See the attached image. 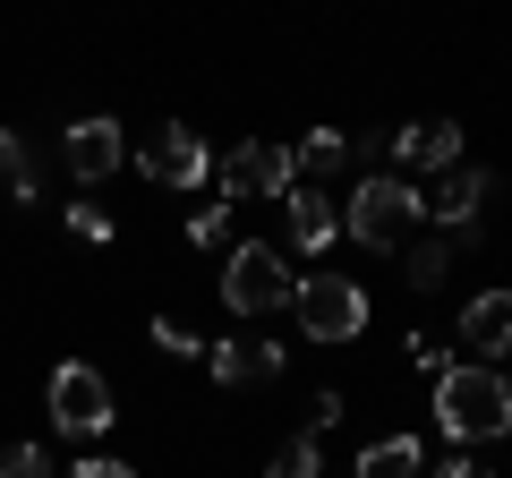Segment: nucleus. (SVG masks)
Returning a JSON list of instances; mask_svg holds the SVG:
<instances>
[{"mask_svg":"<svg viewBox=\"0 0 512 478\" xmlns=\"http://www.w3.org/2000/svg\"><path fill=\"white\" fill-rule=\"evenodd\" d=\"M0 197L35 205V163H26V137L18 129H0Z\"/></svg>","mask_w":512,"mask_h":478,"instance_id":"dca6fc26","label":"nucleus"},{"mask_svg":"<svg viewBox=\"0 0 512 478\" xmlns=\"http://www.w3.org/2000/svg\"><path fill=\"white\" fill-rule=\"evenodd\" d=\"M69 231H77V239H94V248H111V214H103V205H86V197L69 205Z\"/></svg>","mask_w":512,"mask_h":478,"instance_id":"412c9836","label":"nucleus"},{"mask_svg":"<svg viewBox=\"0 0 512 478\" xmlns=\"http://www.w3.org/2000/svg\"><path fill=\"white\" fill-rule=\"evenodd\" d=\"M444 274H453V239H419V248H410V257H402V282H410V291H436V282Z\"/></svg>","mask_w":512,"mask_h":478,"instance_id":"2eb2a0df","label":"nucleus"},{"mask_svg":"<svg viewBox=\"0 0 512 478\" xmlns=\"http://www.w3.org/2000/svg\"><path fill=\"white\" fill-rule=\"evenodd\" d=\"M427 470V444L419 436H376L359 453V478H419Z\"/></svg>","mask_w":512,"mask_h":478,"instance_id":"4468645a","label":"nucleus"},{"mask_svg":"<svg viewBox=\"0 0 512 478\" xmlns=\"http://www.w3.org/2000/svg\"><path fill=\"white\" fill-rule=\"evenodd\" d=\"M436 427L453 444H487V436H512V385L478 359V368H444L436 376Z\"/></svg>","mask_w":512,"mask_h":478,"instance_id":"f257e3e1","label":"nucleus"},{"mask_svg":"<svg viewBox=\"0 0 512 478\" xmlns=\"http://www.w3.org/2000/svg\"><path fill=\"white\" fill-rule=\"evenodd\" d=\"M222 222H231V205H197V214H188V239H197V248H214Z\"/></svg>","mask_w":512,"mask_h":478,"instance_id":"4be33fe9","label":"nucleus"},{"mask_svg":"<svg viewBox=\"0 0 512 478\" xmlns=\"http://www.w3.org/2000/svg\"><path fill=\"white\" fill-rule=\"evenodd\" d=\"M291 308H299V333H308V342H359L367 316H376L350 274H308V282L291 291Z\"/></svg>","mask_w":512,"mask_h":478,"instance_id":"20e7f679","label":"nucleus"},{"mask_svg":"<svg viewBox=\"0 0 512 478\" xmlns=\"http://www.w3.org/2000/svg\"><path fill=\"white\" fill-rule=\"evenodd\" d=\"M205 368H214V385H274L282 376V342L231 333V342H205Z\"/></svg>","mask_w":512,"mask_h":478,"instance_id":"9b49d317","label":"nucleus"},{"mask_svg":"<svg viewBox=\"0 0 512 478\" xmlns=\"http://www.w3.org/2000/svg\"><path fill=\"white\" fill-rule=\"evenodd\" d=\"M299 188V154L282 137H248V146L222 154V205H248V197H291Z\"/></svg>","mask_w":512,"mask_h":478,"instance_id":"39448f33","label":"nucleus"},{"mask_svg":"<svg viewBox=\"0 0 512 478\" xmlns=\"http://www.w3.org/2000/svg\"><path fill=\"white\" fill-rule=\"evenodd\" d=\"M291 257H282L274 239H248V248H231V265H222V308L231 316H274L291 308Z\"/></svg>","mask_w":512,"mask_h":478,"instance_id":"7ed1b4c3","label":"nucleus"},{"mask_svg":"<svg viewBox=\"0 0 512 478\" xmlns=\"http://www.w3.org/2000/svg\"><path fill=\"white\" fill-rule=\"evenodd\" d=\"M282 214H291V248H299V257H325L333 239H342V205H333L325 188H291Z\"/></svg>","mask_w":512,"mask_h":478,"instance_id":"f8f14e48","label":"nucleus"},{"mask_svg":"<svg viewBox=\"0 0 512 478\" xmlns=\"http://www.w3.org/2000/svg\"><path fill=\"white\" fill-rule=\"evenodd\" d=\"M461 342H470L478 359L495 368V359L512 350V291H478L470 308H461Z\"/></svg>","mask_w":512,"mask_h":478,"instance_id":"ddd939ff","label":"nucleus"},{"mask_svg":"<svg viewBox=\"0 0 512 478\" xmlns=\"http://www.w3.org/2000/svg\"><path fill=\"white\" fill-rule=\"evenodd\" d=\"M137 171H146V180H163V188H205V180H214V154H205L197 129L163 120V129L137 146Z\"/></svg>","mask_w":512,"mask_h":478,"instance_id":"6e6552de","label":"nucleus"},{"mask_svg":"<svg viewBox=\"0 0 512 478\" xmlns=\"http://www.w3.org/2000/svg\"><path fill=\"white\" fill-rule=\"evenodd\" d=\"M265 478H325V453H316V436H308V427H299V436L282 444L274 461H265Z\"/></svg>","mask_w":512,"mask_h":478,"instance_id":"f3484780","label":"nucleus"},{"mask_svg":"<svg viewBox=\"0 0 512 478\" xmlns=\"http://www.w3.org/2000/svg\"><path fill=\"white\" fill-rule=\"evenodd\" d=\"M427 478H487V470H478L470 453H453V461H436V470H427Z\"/></svg>","mask_w":512,"mask_h":478,"instance_id":"a878e982","label":"nucleus"},{"mask_svg":"<svg viewBox=\"0 0 512 478\" xmlns=\"http://www.w3.org/2000/svg\"><path fill=\"white\" fill-rule=\"evenodd\" d=\"M291 154H299V171H342V163H350V137H342V129H308Z\"/></svg>","mask_w":512,"mask_h":478,"instance_id":"a211bd4d","label":"nucleus"},{"mask_svg":"<svg viewBox=\"0 0 512 478\" xmlns=\"http://www.w3.org/2000/svg\"><path fill=\"white\" fill-rule=\"evenodd\" d=\"M0 478H52V453L43 444H9L0 453Z\"/></svg>","mask_w":512,"mask_h":478,"instance_id":"aec40b11","label":"nucleus"},{"mask_svg":"<svg viewBox=\"0 0 512 478\" xmlns=\"http://www.w3.org/2000/svg\"><path fill=\"white\" fill-rule=\"evenodd\" d=\"M60 163L77 171V180H111V171L128 163V137H120V120L111 111H94V120H69V137H60Z\"/></svg>","mask_w":512,"mask_h":478,"instance_id":"1a4fd4ad","label":"nucleus"},{"mask_svg":"<svg viewBox=\"0 0 512 478\" xmlns=\"http://www.w3.org/2000/svg\"><path fill=\"white\" fill-rule=\"evenodd\" d=\"M154 350H171V359H205V342L180 325V316H154Z\"/></svg>","mask_w":512,"mask_h":478,"instance_id":"6ab92c4d","label":"nucleus"},{"mask_svg":"<svg viewBox=\"0 0 512 478\" xmlns=\"http://www.w3.org/2000/svg\"><path fill=\"white\" fill-rule=\"evenodd\" d=\"M410 222H427L419 188H410L402 171H359V188H350V205H342V231L359 239V248H402Z\"/></svg>","mask_w":512,"mask_h":478,"instance_id":"f03ea898","label":"nucleus"},{"mask_svg":"<svg viewBox=\"0 0 512 478\" xmlns=\"http://www.w3.org/2000/svg\"><path fill=\"white\" fill-rule=\"evenodd\" d=\"M111 385H103V368H86V359H60L52 368V427L60 436H111Z\"/></svg>","mask_w":512,"mask_h":478,"instance_id":"423d86ee","label":"nucleus"},{"mask_svg":"<svg viewBox=\"0 0 512 478\" xmlns=\"http://www.w3.org/2000/svg\"><path fill=\"white\" fill-rule=\"evenodd\" d=\"M419 205H427V222H436V231L453 239V248H470V239H478V214L495 205V171L453 163V171L436 180V197H419Z\"/></svg>","mask_w":512,"mask_h":478,"instance_id":"0eeeda50","label":"nucleus"},{"mask_svg":"<svg viewBox=\"0 0 512 478\" xmlns=\"http://www.w3.org/2000/svg\"><path fill=\"white\" fill-rule=\"evenodd\" d=\"M410 368H427V376H444L453 359H444V342H427V333H410Z\"/></svg>","mask_w":512,"mask_h":478,"instance_id":"5701e85b","label":"nucleus"},{"mask_svg":"<svg viewBox=\"0 0 512 478\" xmlns=\"http://www.w3.org/2000/svg\"><path fill=\"white\" fill-rule=\"evenodd\" d=\"M384 163H402V171H453L461 163V120H410V129H384Z\"/></svg>","mask_w":512,"mask_h":478,"instance_id":"9d476101","label":"nucleus"},{"mask_svg":"<svg viewBox=\"0 0 512 478\" xmlns=\"http://www.w3.org/2000/svg\"><path fill=\"white\" fill-rule=\"evenodd\" d=\"M333 419H342V393H316V410H308V436H325Z\"/></svg>","mask_w":512,"mask_h":478,"instance_id":"393cba45","label":"nucleus"},{"mask_svg":"<svg viewBox=\"0 0 512 478\" xmlns=\"http://www.w3.org/2000/svg\"><path fill=\"white\" fill-rule=\"evenodd\" d=\"M69 478H137V470H128V461H111V453H94V461H77Z\"/></svg>","mask_w":512,"mask_h":478,"instance_id":"b1692460","label":"nucleus"}]
</instances>
